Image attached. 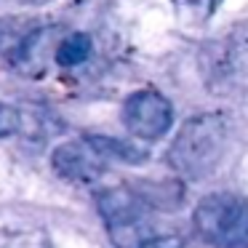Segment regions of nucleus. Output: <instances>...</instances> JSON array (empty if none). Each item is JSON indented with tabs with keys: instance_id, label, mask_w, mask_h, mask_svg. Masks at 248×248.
Returning <instances> with one entry per match:
<instances>
[{
	"instance_id": "nucleus-1",
	"label": "nucleus",
	"mask_w": 248,
	"mask_h": 248,
	"mask_svg": "<svg viewBox=\"0 0 248 248\" xmlns=\"http://www.w3.org/2000/svg\"><path fill=\"white\" fill-rule=\"evenodd\" d=\"M230 123L219 112L195 115L179 128L168 147V166L184 179H205L227 155Z\"/></svg>"
},
{
	"instance_id": "nucleus-2",
	"label": "nucleus",
	"mask_w": 248,
	"mask_h": 248,
	"mask_svg": "<svg viewBox=\"0 0 248 248\" xmlns=\"http://www.w3.org/2000/svg\"><path fill=\"white\" fill-rule=\"evenodd\" d=\"M195 230L214 248H248V200L235 192H211L195 205Z\"/></svg>"
},
{
	"instance_id": "nucleus-3",
	"label": "nucleus",
	"mask_w": 248,
	"mask_h": 248,
	"mask_svg": "<svg viewBox=\"0 0 248 248\" xmlns=\"http://www.w3.org/2000/svg\"><path fill=\"white\" fill-rule=\"evenodd\" d=\"M96 205L109 230V240L118 248H139L152 235V227L147 221L150 205L139 198L136 189H102L96 198Z\"/></svg>"
},
{
	"instance_id": "nucleus-4",
	"label": "nucleus",
	"mask_w": 248,
	"mask_h": 248,
	"mask_svg": "<svg viewBox=\"0 0 248 248\" xmlns=\"http://www.w3.org/2000/svg\"><path fill=\"white\" fill-rule=\"evenodd\" d=\"M123 123L134 136L147 141H155L168 134L173 123V109L171 102L163 96L160 91L152 88H141V91L131 93L123 104Z\"/></svg>"
},
{
	"instance_id": "nucleus-5",
	"label": "nucleus",
	"mask_w": 248,
	"mask_h": 248,
	"mask_svg": "<svg viewBox=\"0 0 248 248\" xmlns=\"http://www.w3.org/2000/svg\"><path fill=\"white\" fill-rule=\"evenodd\" d=\"M51 163L54 168L62 173L64 179H72V182H91L99 173L104 171V152L93 144L91 139L86 141H67V144H59L51 155Z\"/></svg>"
},
{
	"instance_id": "nucleus-6",
	"label": "nucleus",
	"mask_w": 248,
	"mask_h": 248,
	"mask_svg": "<svg viewBox=\"0 0 248 248\" xmlns=\"http://www.w3.org/2000/svg\"><path fill=\"white\" fill-rule=\"evenodd\" d=\"M32 19H0V59H6L14 67H24L30 46L40 35Z\"/></svg>"
},
{
	"instance_id": "nucleus-7",
	"label": "nucleus",
	"mask_w": 248,
	"mask_h": 248,
	"mask_svg": "<svg viewBox=\"0 0 248 248\" xmlns=\"http://www.w3.org/2000/svg\"><path fill=\"white\" fill-rule=\"evenodd\" d=\"M0 248H51V240L40 227L16 224L0 230Z\"/></svg>"
},
{
	"instance_id": "nucleus-8",
	"label": "nucleus",
	"mask_w": 248,
	"mask_h": 248,
	"mask_svg": "<svg viewBox=\"0 0 248 248\" xmlns=\"http://www.w3.org/2000/svg\"><path fill=\"white\" fill-rule=\"evenodd\" d=\"M91 56V38L83 32H75L70 38H64L59 46H56V64L59 67H78Z\"/></svg>"
},
{
	"instance_id": "nucleus-9",
	"label": "nucleus",
	"mask_w": 248,
	"mask_h": 248,
	"mask_svg": "<svg viewBox=\"0 0 248 248\" xmlns=\"http://www.w3.org/2000/svg\"><path fill=\"white\" fill-rule=\"evenodd\" d=\"M221 0H173V6L179 8L187 22H205L214 16V11L219 8Z\"/></svg>"
},
{
	"instance_id": "nucleus-10",
	"label": "nucleus",
	"mask_w": 248,
	"mask_h": 248,
	"mask_svg": "<svg viewBox=\"0 0 248 248\" xmlns=\"http://www.w3.org/2000/svg\"><path fill=\"white\" fill-rule=\"evenodd\" d=\"M22 128V112L16 107H8V104H0V136L16 134Z\"/></svg>"
},
{
	"instance_id": "nucleus-11",
	"label": "nucleus",
	"mask_w": 248,
	"mask_h": 248,
	"mask_svg": "<svg viewBox=\"0 0 248 248\" xmlns=\"http://www.w3.org/2000/svg\"><path fill=\"white\" fill-rule=\"evenodd\" d=\"M139 248H184V243H182V237H176V235H155V232H152Z\"/></svg>"
},
{
	"instance_id": "nucleus-12",
	"label": "nucleus",
	"mask_w": 248,
	"mask_h": 248,
	"mask_svg": "<svg viewBox=\"0 0 248 248\" xmlns=\"http://www.w3.org/2000/svg\"><path fill=\"white\" fill-rule=\"evenodd\" d=\"M19 3H46V0H19Z\"/></svg>"
}]
</instances>
